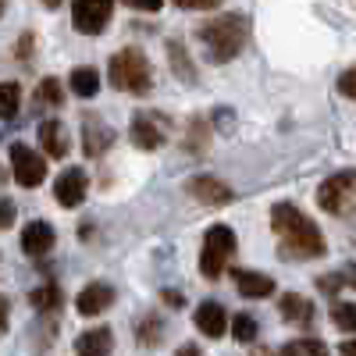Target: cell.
<instances>
[{"mask_svg":"<svg viewBox=\"0 0 356 356\" xmlns=\"http://www.w3.org/2000/svg\"><path fill=\"white\" fill-rule=\"evenodd\" d=\"M353 193H356V171H339V175L321 182L317 203H321V211H328V214H346L349 203H353Z\"/></svg>","mask_w":356,"mask_h":356,"instance_id":"cell-6","label":"cell"},{"mask_svg":"<svg viewBox=\"0 0 356 356\" xmlns=\"http://www.w3.org/2000/svg\"><path fill=\"white\" fill-rule=\"evenodd\" d=\"M86 189H89V178H86L82 168H65L61 175H57V182H54V196H57V203L68 207V211L82 207Z\"/></svg>","mask_w":356,"mask_h":356,"instance_id":"cell-10","label":"cell"},{"mask_svg":"<svg viewBox=\"0 0 356 356\" xmlns=\"http://www.w3.org/2000/svg\"><path fill=\"white\" fill-rule=\"evenodd\" d=\"M65 100V89H61V79H43L40 89H36V107H61Z\"/></svg>","mask_w":356,"mask_h":356,"instance_id":"cell-23","label":"cell"},{"mask_svg":"<svg viewBox=\"0 0 356 356\" xmlns=\"http://www.w3.org/2000/svg\"><path fill=\"white\" fill-rule=\"evenodd\" d=\"M15 214H18L15 203L11 200H0V228H11L15 225Z\"/></svg>","mask_w":356,"mask_h":356,"instance_id":"cell-32","label":"cell"},{"mask_svg":"<svg viewBox=\"0 0 356 356\" xmlns=\"http://www.w3.org/2000/svg\"><path fill=\"white\" fill-rule=\"evenodd\" d=\"M282 356H328V346L321 339H296L282 346Z\"/></svg>","mask_w":356,"mask_h":356,"instance_id":"cell-24","label":"cell"},{"mask_svg":"<svg viewBox=\"0 0 356 356\" xmlns=\"http://www.w3.org/2000/svg\"><path fill=\"white\" fill-rule=\"evenodd\" d=\"M171 4H178V8H186V11H214L221 0H171Z\"/></svg>","mask_w":356,"mask_h":356,"instance_id":"cell-30","label":"cell"},{"mask_svg":"<svg viewBox=\"0 0 356 356\" xmlns=\"http://www.w3.org/2000/svg\"><path fill=\"white\" fill-rule=\"evenodd\" d=\"M111 86L122 89V93H132V97H146L154 89V68L146 61V54L139 47H125L111 57Z\"/></svg>","mask_w":356,"mask_h":356,"instance_id":"cell-3","label":"cell"},{"mask_svg":"<svg viewBox=\"0 0 356 356\" xmlns=\"http://www.w3.org/2000/svg\"><path fill=\"white\" fill-rule=\"evenodd\" d=\"M29 303H33L40 314H57V310H61V303H65V292L47 282V285H40V289L29 292Z\"/></svg>","mask_w":356,"mask_h":356,"instance_id":"cell-20","label":"cell"},{"mask_svg":"<svg viewBox=\"0 0 356 356\" xmlns=\"http://www.w3.org/2000/svg\"><path fill=\"white\" fill-rule=\"evenodd\" d=\"M332 321H335V328H342V332H356V303H335L332 307Z\"/></svg>","mask_w":356,"mask_h":356,"instance_id":"cell-26","label":"cell"},{"mask_svg":"<svg viewBox=\"0 0 356 356\" xmlns=\"http://www.w3.org/2000/svg\"><path fill=\"white\" fill-rule=\"evenodd\" d=\"M11 175H15V182L22 189H36L43 186V178H47V161L40 150H33V146H25V143H11Z\"/></svg>","mask_w":356,"mask_h":356,"instance_id":"cell-5","label":"cell"},{"mask_svg":"<svg viewBox=\"0 0 356 356\" xmlns=\"http://www.w3.org/2000/svg\"><path fill=\"white\" fill-rule=\"evenodd\" d=\"M339 356H356V339L342 342V346H339Z\"/></svg>","mask_w":356,"mask_h":356,"instance_id":"cell-37","label":"cell"},{"mask_svg":"<svg viewBox=\"0 0 356 356\" xmlns=\"http://www.w3.org/2000/svg\"><path fill=\"white\" fill-rule=\"evenodd\" d=\"M111 303H114V289H111L107 282H89V285L79 292L75 310H79L82 317H97V314H104Z\"/></svg>","mask_w":356,"mask_h":356,"instance_id":"cell-12","label":"cell"},{"mask_svg":"<svg viewBox=\"0 0 356 356\" xmlns=\"http://www.w3.org/2000/svg\"><path fill=\"white\" fill-rule=\"evenodd\" d=\"M114 143V129L97 114H82V150L89 157L107 154V146Z\"/></svg>","mask_w":356,"mask_h":356,"instance_id":"cell-11","label":"cell"},{"mask_svg":"<svg viewBox=\"0 0 356 356\" xmlns=\"http://www.w3.org/2000/svg\"><path fill=\"white\" fill-rule=\"evenodd\" d=\"M68 86H72V93L75 97H82V100H89V97H97L100 93V75H97V68H75L72 75H68Z\"/></svg>","mask_w":356,"mask_h":356,"instance_id":"cell-19","label":"cell"},{"mask_svg":"<svg viewBox=\"0 0 356 356\" xmlns=\"http://www.w3.org/2000/svg\"><path fill=\"white\" fill-rule=\"evenodd\" d=\"M168 54H171V72H175L178 79H186V82H196V68H193V61H189L186 47L178 43V40H171V43H168Z\"/></svg>","mask_w":356,"mask_h":356,"instance_id":"cell-21","label":"cell"},{"mask_svg":"<svg viewBox=\"0 0 356 356\" xmlns=\"http://www.w3.org/2000/svg\"><path fill=\"white\" fill-rule=\"evenodd\" d=\"M114 349V332L107 324H97V328H89L75 339V353L79 356H111Z\"/></svg>","mask_w":356,"mask_h":356,"instance_id":"cell-16","label":"cell"},{"mask_svg":"<svg viewBox=\"0 0 356 356\" xmlns=\"http://www.w3.org/2000/svg\"><path fill=\"white\" fill-rule=\"evenodd\" d=\"M232 282L243 296L250 300H267L275 292V278L271 275H260V271H246V267H232Z\"/></svg>","mask_w":356,"mask_h":356,"instance_id":"cell-14","label":"cell"},{"mask_svg":"<svg viewBox=\"0 0 356 356\" xmlns=\"http://www.w3.org/2000/svg\"><path fill=\"white\" fill-rule=\"evenodd\" d=\"M125 4H129L132 11H161L164 0H125Z\"/></svg>","mask_w":356,"mask_h":356,"instance_id":"cell-33","label":"cell"},{"mask_svg":"<svg viewBox=\"0 0 356 356\" xmlns=\"http://www.w3.org/2000/svg\"><path fill=\"white\" fill-rule=\"evenodd\" d=\"M232 335H235V342H243V346L257 342V317H253V314H235Z\"/></svg>","mask_w":356,"mask_h":356,"instance_id":"cell-25","label":"cell"},{"mask_svg":"<svg viewBox=\"0 0 356 356\" xmlns=\"http://www.w3.org/2000/svg\"><path fill=\"white\" fill-rule=\"evenodd\" d=\"M178 356H200V349L196 346H182V349H178Z\"/></svg>","mask_w":356,"mask_h":356,"instance_id":"cell-38","label":"cell"},{"mask_svg":"<svg viewBox=\"0 0 356 356\" xmlns=\"http://www.w3.org/2000/svg\"><path fill=\"white\" fill-rule=\"evenodd\" d=\"M196 328H200V335H207V339H221L225 332H228V314H225V307L221 303H214V300H203L200 307H196Z\"/></svg>","mask_w":356,"mask_h":356,"instance_id":"cell-13","label":"cell"},{"mask_svg":"<svg viewBox=\"0 0 356 356\" xmlns=\"http://www.w3.org/2000/svg\"><path fill=\"white\" fill-rule=\"evenodd\" d=\"M22 107V86L18 82H0V118H15Z\"/></svg>","mask_w":356,"mask_h":356,"instance_id":"cell-22","label":"cell"},{"mask_svg":"<svg viewBox=\"0 0 356 356\" xmlns=\"http://www.w3.org/2000/svg\"><path fill=\"white\" fill-rule=\"evenodd\" d=\"M339 93L349 97V100H356V68H349V72L339 75Z\"/></svg>","mask_w":356,"mask_h":356,"instance_id":"cell-29","label":"cell"},{"mask_svg":"<svg viewBox=\"0 0 356 356\" xmlns=\"http://www.w3.org/2000/svg\"><path fill=\"white\" fill-rule=\"evenodd\" d=\"M54 243H57V235H54V225H50V221H29L25 232H22V250H25L29 257L50 253Z\"/></svg>","mask_w":356,"mask_h":356,"instance_id":"cell-15","label":"cell"},{"mask_svg":"<svg viewBox=\"0 0 356 356\" xmlns=\"http://www.w3.org/2000/svg\"><path fill=\"white\" fill-rule=\"evenodd\" d=\"M271 228L278 235V246H282V257L289 260H317L324 257L328 243H324V235L317 232V225L300 214L292 203H275L271 207Z\"/></svg>","mask_w":356,"mask_h":356,"instance_id":"cell-1","label":"cell"},{"mask_svg":"<svg viewBox=\"0 0 356 356\" xmlns=\"http://www.w3.org/2000/svg\"><path fill=\"white\" fill-rule=\"evenodd\" d=\"M164 303H171V307H182V303H186V296H182V292H171V289H168V292H164Z\"/></svg>","mask_w":356,"mask_h":356,"instance_id":"cell-35","label":"cell"},{"mask_svg":"<svg viewBox=\"0 0 356 356\" xmlns=\"http://www.w3.org/2000/svg\"><path fill=\"white\" fill-rule=\"evenodd\" d=\"M196 36L214 65H228L232 57L243 54V47L250 40V22H246V15H218L211 22H203L196 29Z\"/></svg>","mask_w":356,"mask_h":356,"instance_id":"cell-2","label":"cell"},{"mask_svg":"<svg viewBox=\"0 0 356 356\" xmlns=\"http://www.w3.org/2000/svg\"><path fill=\"white\" fill-rule=\"evenodd\" d=\"M339 285H346L342 275H324V278H317V289H321V292H328V296H335Z\"/></svg>","mask_w":356,"mask_h":356,"instance_id":"cell-31","label":"cell"},{"mask_svg":"<svg viewBox=\"0 0 356 356\" xmlns=\"http://www.w3.org/2000/svg\"><path fill=\"white\" fill-rule=\"evenodd\" d=\"M0 18H4V0H0Z\"/></svg>","mask_w":356,"mask_h":356,"instance_id":"cell-39","label":"cell"},{"mask_svg":"<svg viewBox=\"0 0 356 356\" xmlns=\"http://www.w3.org/2000/svg\"><path fill=\"white\" fill-rule=\"evenodd\" d=\"M342 278H346V285H349V289H356V260H353V264L346 267V271H342Z\"/></svg>","mask_w":356,"mask_h":356,"instance_id":"cell-36","label":"cell"},{"mask_svg":"<svg viewBox=\"0 0 356 356\" xmlns=\"http://www.w3.org/2000/svg\"><path fill=\"white\" fill-rule=\"evenodd\" d=\"M278 310H282L285 321H300V324H310V321H314V303L307 300V296H296V292L282 296Z\"/></svg>","mask_w":356,"mask_h":356,"instance_id":"cell-18","label":"cell"},{"mask_svg":"<svg viewBox=\"0 0 356 356\" xmlns=\"http://www.w3.org/2000/svg\"><path fill=\"white\" fill-rule=\"evenodd\" d=\"M40 146L47 150V157H65L68 154V129L57 118H47L40 125Z\"/></svg>","mask_w":356,"mask_h":356,"instance_id":"cell-17","label":"cell"},{"mask_svg":"<svg viewBox=\"0 0 356 356\" xmlns=\"http://www.w3.org/2000/svg\"><path fill=\"white\" fill-rule=\"evenodd\" d=\"M207 136H211V129H207V122H203V118L196 114L193 122H189V154H203Z\"/></svg>","mask_w":356,"mask_h":356,"instance_id":"cell-27","label":"cell"},{"mask_svg":"<svg viewBox=\"0 0 356 356\" xmlns=\"http://www.w3.org/2000/svg\"><path fill=\"white\" fill-rule=\"evenodd\" d=\"M129 136H132V143L139 146V150H157V146H164V139H168V122H164V114L139 111V114L132 118Z\"/></svg>","mask_w":356,"mask_h":356,"instance_id":"cell-8","label":"cell"},{"mask_svg":"<svg viewBox=\"0 0 356 356\" xmlns=\"http://www.w3.org/2000/svg\"><path fill=\"white\" fill-rule=\"evenodd\" d=\"M235 253V232L228 225H211V232L203 235V253H200V275L203 278H221L225 267Z\"/></svg>","mask_w":356,"mask_h":356,"instance_id":"cell-4","label":"cell"},{"mask_svg":"<svg viewBox=\"0 0 356 356\" xmlns=\"http://www.w3.org/2000/svg\"><path fill=\"white\" fill-rule=\"evenodd\" d=\"M161 335H164V324H161V321H150V317H146V321L139 324V346H157Z\"/></svg>","mask_w":356,"mask_h":356,"instance_id":"cell-28","label":"cell"},{"mask_svg":"<svg viewBox=\"0 0 356 356\" xmlns=\"http://www.w3.org/2000/svg\"><path fill=\"white\" fill-rule=\"evenodd\" d=\"M8 317H11V300H8L4 292H0V335L8 332Z\"/></svg>","mask_w":356,"mask_h":356,"instance_id":"cell-34","label":"cell"},{"mask_svg":"<svg viewBox=\"0 0 356 356\" xmlns=\"http://www.w3.org/2000/svg\"><path fill=\"white\" fill-rule=\"evenodd\" d=\"M114 15V0H72V25L82 36H100Z\"/></svg>","mask_w":356,"mask_h":356,"instance_id":"cell-7","label":"cell"},{"mask_svg":"<svg viewBox=\"0 0 356 356\" xmlns=\"http://www.w3.org/2000/svg\"><path fill=\"white\" fill-rule=\"evenodd\" d=\"M186 193H189L196 203H207V207H225V203L235 200L232 186H225L221 178H214V175H196V178H189Z\"/></svg>","mask_w":356,"mask_h":356,"instance_id":"cell-9","label":"cell"}]
</instances>
